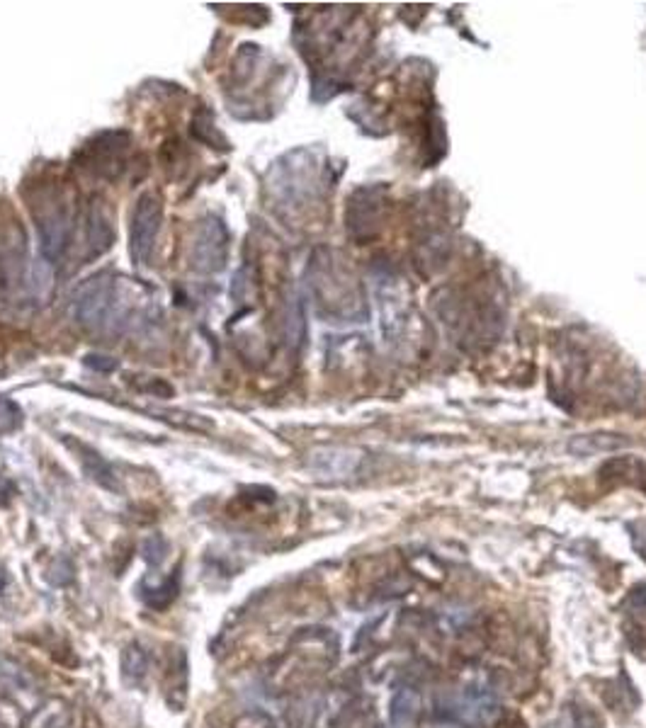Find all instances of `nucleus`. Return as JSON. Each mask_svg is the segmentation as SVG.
<instances>
[{"instance_id": "obj_1", "label": "nucleus", "mask_w": 646, "mask_h": 728, "mask_svg": "<svg viewBox=\"0 0 646 728\" xmlns=\"http://www.w3.org/2000/svg\"><path fill=\"white\" fill-rule=\"evenodd\" d=\"M228 234L227 224L219 217H207L195 231L190 248V267L200 274H217L227 267L228 260Z\"/></svg>"}, {"instance_id": "obj_2", "label": "nucleus", "mask_w": 646, "mask_h": 728, "mask_svg": "<svg viewBox=\"0 0 646 728\" xmlns=\"http://www.w3.org/2000/svg\"><path fill=\"white\" fill-rule=\"evenodd\" d=\"M163 224V202L153 192H143L136 199L132 211V231H129V253L136 265H146L153 256Z\"/></svg>"}, {"instance_id": "obj_3", "label": "nucleus", "mask_w": 646, "mask_h": 728, "mask_svg": "<svg viewBox=\"0 0 646 728\" xmlns=\"http://www.w3.org/2000/svg\"><path fill=\"white\" fill-rule=\"evenodd\" d=\"M114 309V277L110 272L88 280L76 296V321L83 328L100 331Z\"/></svg>"}, {"instance_id": "obj_4", "label": "nucleus", "mask_w": 646, "mask_h": 728, "mask_svg": "<svg viewBox=\"0 0 646 728\" xmlns=\"http://www.w3.org/2000/svg\"><path fill=\"white\" fill-rule=\"evenodd\" d=\"M39 241H42V253L47 260L57 263L68 248V234H71V217L66 207H51L44 211L37 221Z\"/></svg>"}, {"instance_id": "obj_5", "label": "nucleus", "mask_w": 646, "mask_h": 728, "mask_svg": "<svg viewBox=\"0 0 646 728\" xmlns=\"http://www.w3.org/2000/svg\"><path fill=\"white\" fill-rule=\"evenodd\" d=\"M127 146H129V134L127 132L100 134L96 142H93V146L88 149V151L93 153L90 156L93 171L105 175V178H114L117 168H122V156Z\"/></svg>"}, {"instance_id": "obj_6", "label": "nucleus", "mask_w": 646, "mask_h": 728, "mask_svg": "<svg viewBox=\"0 0 646 728\" xmlns=\"http://www.w3.org/2000/svg\"><path fill=\"white\" fill-rule=\"evenodd\" d=\"M64 442H66L68 449H73V452H76L78 462H81V466H83V471H86L88 476L97 483V486H103V488H107V491H119L117 473H114V469L110 466V462L97 455L93 447L83 445V442H71V440H64Z\"/></svg>"}, {"instance_id": "obj_7", "label": "nucleus", "mask_w": 646, "mask_h": 728, "mask_svg": "<svg viewBox=\"0 0 646 728\" xmlns=\"http://www.w3.org/2000/svg\"><path fill=\"white\" fill-rule=\"evenodd\" d=\"M86 236H88V257H100L103 253L110 250V246L114 243V231L110 226V218L103 211V207H97L96 202L90 204V211H88L86 218Z\"/></svg>"}, {"instance_id": "obj_8", "label": "nucleus", "mask_w": 646, "mask_h": 728, "mask_svg": "<svg viewBox=\"0 0 646 728\" xmlns=\"http://www.w3.org/2000/svg\"><path fill=\"white\" fill-rule=\"evenodd\" d=\"M420 709L419 692L411 687H399L391 697V728H413Z\"/></svg>"}, {"instance_id": "obj_9", "label": "nucleus", "mask_w": 646, "mask_h": 728, "mask_svg": "<svg viewBox=\"0 0 646 728\" xmlns=\"http://www.w3.org/2000/svg\"><path fill=\"white\" fill-rule=\"evenodd\" d=\"M149 671V655L143 651L139 643L127 646V651L122 653V675L129 685H139L146 678Z\"/></svg>"}, {"instance_id": "obj_10", "label": "nucleus", "mask_w": 646, "mask_h": 728, "mask_svg": "<svg viewBox=\"0 0 646 728\" xmlns=\"http://www.w3.org/2000/svg\"><path fill=\"white\" fill-rule=\"evenodd\" d=\"M192 134H195V139H200V142H204L207 146H214L219 151H228V149H231L227 139H224V134L217 132L214 117H211L207 110H200V112L195 114V119H192Z\"/></svg>"}, {"instance_id": "obj_11", "label": "nucleus", "mask_w": 646, "mask_h": 728, "mask_svg": "<svg viewBox=\"0 0 646 728\" xmlns=\"http://www.w3.org/2000/svg\"><path fill=\"white\" fill-rule=\"evenodd\" d=\"M25 423V413L22 408L8 396H0V435H12L18 433Z\"/></svg>"}, {"instance_id": "obj_12", "label": "nucleus", "mask_w": 646, "mask_h": 728, "mask_svg": "<svg viewBox=\"0 0 646 728\" xmlns=\"http://www.w3.org/2000/svg\"><path fill=\"white\" fill-rule=\"evenodd\" d=\"M175 595H178V576L168 578L163 586L153 587L151 595H143V600H146V605L153 607V609H165V607L175 600Z\"/></svg>"}, {"instance_id": "obj_13", "label": "nucleus", "mask_w": 646, "mask_h": 728, "mask_svg": "<svg viewBox=\"0 0 646 728\" xmlns=\"http://www.w3.org/2000/svg\"><path fill=\"white\" fill-rule=\"evenodd\" d=\"M165 554H168V541L163 540V537H149V540L143 541V558L149 563H153V566H161Z\"/></svg>"}, {"instance_id": "obj_14", "label": "nucleus", "mask_w": 646, "mask_h": 728, "mask_svg": "<svg viewBox=\"0 0 646 728\" xmlns=\"http://www.w3.org/2000/svg\"><path fill=\"white\" fill-rule=\"evenodd\" d=\"M625 636H627L629 648L637 653V655H642V658H646V626L632 622V625L627 626Z\"/></svg>"}, {"instance_id": "obj_15", "label": "nucleus", "mask_w": 646, "mask_h": 728, "mask_svg": "<svg viewBox=\"0 0 646 728\" xmlns=\"http://www.w3.org/2000/svg\"><path fill=\"white\" fill-rule=\"evenodd\" d=\"M234 728H275V721L270 719L267 714H263V711H253V714L241 717Z\"/></svg>"}, {"instance_id": "obj_16", "label": "nucleus", "mask_w": 646, "mask_h": 728, "mask_svg": "<svg viewBox=\"0 0 646 728\" xmlns=\"http://www.w3.org/2000/svg\"><path fill=\"white\" fill-rule=\"evenodd\" d=\"M83 364H86V367H90V369H96V372H114V369L119 367V362L114 360V357H107V355H93V352H90V355H86V357H83Z\"/></svg>"}, {"instance_id": "obj_17", "label": "nucleus", "mask_w": 646, "mask_h": 728, "mask_svg": "<svg viewBox=\"0 0 646 728\" xmlns=\"http://www.w3.org/2000/svg\"><path fill=\"white\" fill-rule=\"evenodd\" d=\"M627 607L632 612H644L646 609V586H637L627 595Z\"/></svg>"}, {"instance_id": "obj_18", "label": "nucleus", "mask_w": 646, "mask_h": 728, "mask_svg": "<svg viewBox=\"0 0 646 728\" xmlns=\"http://www.w3.org/2000/svg\"><path fill=\"white\" fill-rule=\"evenodd\" d=\"M15 495V483L8 476H0V508H8Z\"/></svg>"}, {"instance_id": "obj_19", "label": "nucleus", "mask_w": 646, "mask_h": 728, "mask_svg": "<svg viewBox=\"0 0 646 728\" xmlns=\"http://www.w3.org/2000/svg\"><path fill=\"white\" fill-rule=\"evenodd\" d=\"M8 583H10L8 571H5V568L0 566V595H3V593H5V587H8Z\"/></svg>"}, {"instance_id": "obj_20", "label": "nucleus", "mask_w": 646, "mask_h": 728, "mask_svg": "<svg viewBox=\"0 0 646 728\" xmlns=\"http://www.w3.org/2000/svg\"><path fill=\"white\" fill-rule=\"evenodd\" d=\"M430 728H459V726H457V724H450V721H447V724L445 721H440V724H435V726H430Z\"/></svg>"}]
</instances>
